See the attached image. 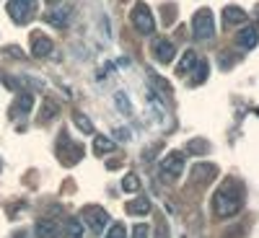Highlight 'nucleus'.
I'll return each instance as SVG.
<instances>
[{
    "label": "nucleus",
    "mask_w": 259,
    "mask_h": 238,
    "mask_svg": "<svg viewBox=\"0 0 259 238\" xmlns=\"http://www.w3.org/2000/svg\"><path fill=\"white\" fill-rule=\"evenodd\" d=\"M244 207V186L236 179H226L212 197V210L218 218H233Z\"/></svg>",
    "instance_id": "obj_1"
},
{
    "label": "nucleus",
    "mask_w": 259,
    "mask_h": 238,
    "mask_svg": "<svg viewBox=\"0 0 259 238\" xmlns=\"http://www.w3.org/2000/svg\"><path fill=\"white\" fill-rule=\"evenodd\" d=\"M192 34H194V39H200V41L212 39V34H215V18H212V13L207 8H200L197 13H194V18H192Z\"/></svg>",
    "instance_id": "obj_2"
},
{
    "label": "nucleus",
    "mask_w": 259,
    "mask_h": 238,
    "mask_svg": "<svg viewBox=\"0 0 259 238\" xmlns=\"http://www.w3.org/2000/svg\"><path fill=\"white\" fill-rule=\"evenodd\" d=\"M39 0H8V16L13 18V24H29L36 16Z\"/></svg>",
    "instance_id": "obj_3"
},
{
    "label": "nucleus",
    "mask_w": 259,
    "mask_h": 238,
    "mask_svg": "<svg viewBox=\"0 0 259 238\" xmlns=\"http://www.w3.org/2000/svg\"><path fill=\"white\" fill-rule=\"evenodd\" d=\"M57 150H60V161H62L65 166H75V163L83 158V145H80V142H73L68 132L60 135Z\"/></svg>",
    "instance_id": "obj_4"
},
{
    "label": "nucleus",
    "mask_w": 259,
    "mask_h": 238,
    "mask_svg": "<svg viewBox=\"0 0 259 238\" xmlns=\"http://www.w3.org/2000/svg\"><path fill=\"white\" fill-rule=\"evenodd\" d=\"M182 171H184V156L182 153H168L158 166V176H161V181L171 184L182 176Z\"/></svg>",
    "instance_id": "obj_5"
},
{
    "label": "nucleus",
    "mask_w": 259,
    "mask_h": 238,
    "mask_svg": "<svg viewBox=\"0 0 259 238\" xmlns=\"http://www.w3.org/2000/svg\"><path fill=\"white\" fill-rule=\"evenodd\" d=\"M80 220H83V223H89V228H91L96 235H101V233H104V228L109 225V212H106L104 207L89 205V207H83Z\"/></svg>",
    "instance_id": "obj_6"
},
{
    "label": "nucleus",
    "mask_w": 259,
    "mask_h": 238,
    "mask_svg": "<svg viewBox=\"0 0 259 238\" xmlns=\"http://www.w3.org/2000/svg\"><path fill=\"white\" fill-rule=\"evenodd\" d=\"M130 21H133V26L140 34H153L156 31V18H153V13H150V8L145 3H135L133 13H130Z\"/></svg>",
    "instance_id": "obj_7"
},
{
    "label": "nucleus",
    "mask_w": 259,
    "mask_h": 238,
    "mask_svg": "<svg viewBox=\"0 0 259 238\" xmlns=\"http://www.w3.org/2000/svg\"><path fill=\"white\" fill-rule=\"evenodd\" d=\"M150 52H153L156 62H161V65L174 62V57H177V47H174V41H168L166 36L153 39V47H150Z\"/></svg>",
    "instance_id": "obj_8"
},
{
    "label": "nucleus",
    "mask_w": 259,
    "mask_h": 238,
    "mask_svg": "<svg viewBox=\"0 0 259 238\" xmlns=\"http://www.w3.org/2000/svg\"><path fill=\"white\" fill-rule=\"evenodd\" d=\"M70 16H73L70 8H55V11H47L45 13V21H47L50 26H55V29H62V26L70 24Z\"/></svg>",
    "instance_id": "obj_9"
},
{
    "label": "nucleus",
    "mask_w": 259,
    "mask_h": 238,
    "mask_svg": "<svg viewBox=\"0 0 259 238\" xmlns=\"http://www.w3.org/2000/svg\"><path fill=\"white\" fill-rule=\"evenodd\" d=\"M31 106H34V96L31 93H26V91H21V96L16 99V104L11 106V117H21V119H24L29 112H31Z\"/></svg>",
    "instance_id": "obj_10"
},
{
    "label": "nucleus",
    "mask_w": 259,
    "mask_h": 238,
    "mask_svg": "<svg viewBox=\"0 0 259 238\" xmlns=\"http://www.w3.org/2000/svg\"><path fill=\"white\" fill-rule=\"evenodd\" d=\"M52 50H55V44H52L50 36H45V34H34L31 36V52L36 57H50Z\"/></svg>",
    "instance_id": "obj_11"
},
{
    "label": "nucleus",
    "mask_w": 259,
    "mask_h": 238,
    "mask_svg": "<svg viewBox=\"0 0 259 238\" xmlns=\"http://www.w3.org/2000/svg\"><path fill=\"white\" fill-rule=\"evenodd\" d=\"M36 238H62V233H60V225L55 223V220H50V218H41V220H36Z\"/></svg>",
    "instance_id": "obj_12"
},
{
    "label": "nucleus",
    "mask_w": 259,
    "mask_h": 238,
    "mask_svg": "<svg viewBox=\"0 0 259 238\" xmlns=\"http://www.w3.org/2000/svg\"><path fill=\"white\" fill-rule=\"evenodd\" d=\"M256 41H259V34H256L254 26L241 29L239 34H236V44H239L241 50H254V47H256Z\"/></svg>",
    "instance_id": "obj_13"
},
{
    "label": "nucleus",
    "mask_w": 259,
    "mask_h": 238,
    "mask_svg": "<svg viewBox=\"0 0 259 238\" xmlns=\"http://www.w3.org/2000/svg\"><path fill=\"white\" fill-rule=\"evenodd\" d=\"M57 112H60V106L52 101V99H45V101H41V112H39V124H50L55 117H57Z\"/></svg>",
    "instance_id": "obj_14"
},
{
    "label": "nucleus",
    "mask_w": 259,
    "mask_h": 238,
    "mask_svg": "<svg viewBox=\"0 0 259 238\" xmlns=\"http://www.w3.org/2000/svg\"><path fill=\"white\" fill-rule=\"evenodd\" d=\"M246 18H249V13H246V11H241V8H236V6H231V8H226V11H223V21H226V26H239V24H244Z\"/></svg>",
    "instance_id": "obj_15"
},
{
    "label": "nucleus",
    "mask_w": 259,
    "mask_h": 238,
    "mask_svg": "<svg viewBox=\"0 0 259 238\" xmlns=\"http://www.w3.org/2000/svg\"><path fill=\"white\" fill-rule=\"evenodd\" d=\"M207 73H210L207 62L197 60V65H194V68H192V73L187 75V83H189V85H200L202 80H207Z\"/></svg>",
    "instance_id": "obj_16"
},
{
    "label": "nucleus",
    "mask_w": 259,
    "mask_h": 238,
    "mask_svg": "<svg viewBox=\"0 0 259 238\" xmlns=\"http://www.w3.org/2000/svg\"><path fill=\"white\" fill-rule=\"evenodd\" d=\"M197 60H200V57H197V52H187V55H184V60L179 62V70H177V73H179L182 78H187V75L192 73V68L197 65Z\"/></svg>",
    "instance_id": "obj_17"
},
{
    "label": "nucleus",
    "mask_w": 259,
    "mask_h": 238,
    "mask_svg": "<svg viewBox=\"0 0 259 238\" xmlns=\"http://www.w3.org/2000/svg\"><path fill=\"white\" fill-rule=\"evenodd\" d=\"M124 210H127L130 215H145V212L150 210V202H148L145 197H140V200H135V202H127Z\"/></svg>",
    "instance_id": "obj_18"
},
{
    "label": "nucleus",
    "mask_w": 259,
    "mask_h": 238,
    "mask_svg": "<svg viewBox=\"0 0 259 238\" xmlns=\"http://www.w3.org/2000/svg\"><path fill=\"white\" fill-rule=\"evenodd\" d=\"M148 80H150V85H153V88H158V93H161L163 99H166V96L171 93V85H168V83H166L163 78H158L156 73H150V75H148Z\"/></svg>",
    "instance_id": "obj_19"
},
{
    "label": "nucleus",
    "mask_w": 259,
    "mask_h": 238,
    "mask_svg": "<svg viewBox=\"0 0 259 238\" xmlns=\"http://www.w3.org/2000/svg\"><path fill=\"white\" fill-rule=\"evenodd\" d=\"M114 148H117V145H114L109 137H101V135H99V137H96V142H94V150H96L99 156H104V153H112Z\"/></svg>",
    "instance_id": "obj_20"
},
{
    "label": "nucleus",
    "mask_w": 259,
    "mask_h": 238,
    "mask_svg": "<svg viewBox=\"0 0 259 238\" xmlns=\"http://www.w3.org/2000/svg\"><path fill=\"white\" fill-rule=\"evenodd\" d=\"M122 189H124V192H138V189H140V179H138L135 174H127V176L122 179Z\"/></svg>",
    "instance_id": "obj_21"
},
{
    "label": "nucleus",
    "mask_w": 259,
    "mask_h": 238,
    "mask_svg": "<svg viewBox=\"0 0 259 238\" xmlns=\"http://www.w3.org/2000/svg\"><path fill=\"white\" fill-rule=\"evenodd\" d=\"M68 233H70V238H83V220L73 218V220L68 223Z\"/></svg>",
    "instance_id": "obj_22"
},
{
    "label": "nucleus",
    "mask_w": 259,
    "mask_h": 238,
    "mask_svg": "<svg viewBox=\"0 0 259 238\" xmlns=\"http://www.w3.org/2000/svg\"><path fill=\"white\" fill-rule=\"evenodd\" d=\"M104 238H127V230H124L122 223H112L109 225V233H106Z\"/></svg>",
    "instance_id": "obj_23"
},
{
    "label": "nucleus",
    "mask_w": 259,
    "mask_h": 238,
    "mask_svg": "<svg viewBox=\"0 0 259 238\" xmlns=\"http://www.w3.org/2000/svg\"><path fill=\"white\" fill-rule=\"evenodd\" d=\"M114 101H117V106H119V112H124V114H133V106H130L127 96H122V91H119V93H114Z\"/></svg>",
    "instance_id": "obj_24"
},
{
    "label": "nucleus",
    "mask_w": 259,
    "mask_h": 238,
    "mask_svg": "<svg viewBox=\"0 0 259 238\" xmlns=\"http://www.w3.org/2000/svg\"><path fill=\"white\" fill-rule=\"evenodd\" d=\"M133 235H135V238H148V235H150V228H148L145 223H138V225L133 228Z\"/></svg>",
    "instance_id": "obj_25"
},
{
    "label": "nucleus",
    "mask_w": 259,
    "mask_h": 238,
    "mask_svg": "<svg viewBox=\"0 0 259 238\" xmlns=\"http://www.w3.org/2000/svg\"><path fill=\"white\" fill-rule=\"evenodd\" d=\"M75 124H78L80 129H85V132H94V124H91L89 119H85L83 114H75Z\"/></svg>",
    "instance_id": "obj_26"
},
{
    "label": "nucleus",
    "mask_w": 259,
    "mask_h": 238,
    "mask_svg": "<svg viewBox=\"0 0 259 238\" xmlns=\"http://www.w3.org/2000/svg\"><path fill=\"white\" fill-rule=\"evenodd\" d=\"M187 150H197V153H205V150H207V142L194 140V142H189V145H187Z\"/></svg>",
    "instance_id": "obj_27"
},
{
    "label": "nucleus",
    "mask_w": 259,
    "mask_h": 238,
    "mask_svg": "<svg viewBox=\"0 0 259 238\" xmlns=\"http://www.w3.org/2000/svg\"><path fill=\"white\" fill-rule=\"evenodd\" d=\"M156 238H168V225L161 220L158 223V230H156Z\"/></svg>",
    "instance_id": "obj_28"
},
{
    "label": "nucleus",
    "mask_w": 259,
    "mask_h": 238,
    "mask_svg": "<svg viewBox=\"0 0 259 238\" xmlns=\"http://www.w3.org/2000/svg\"><path fill=\"white\" fill-rule=\"evenodd\" d=\"M47 3H50V6H52V3H57V0H47Z\"/></svg>",
    "instance_id": "obj_29"
}]
</instances>
